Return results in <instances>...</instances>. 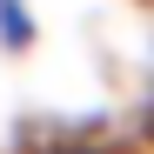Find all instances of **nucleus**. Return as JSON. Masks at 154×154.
Here are the masks:
<instances>
[{
    "label": "nucleus",
    "mask_w": 154,
    "mask_h": 154,
    "mask_svg": "<svg viewBox=\"0 0 154 154\" xmlns=\"http://www.w3.org/2000/svg\"><path fill=\"white\" fill-rule=\"evenodd\" d=\"M0 7H7V0H0Z\"/></svg>",
    "instance_id": "obj_1"
}]
</instances>
